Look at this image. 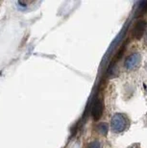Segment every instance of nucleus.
Returning <instances> with one entry per match:
<instances>
[{
  "mask_svg": "<svg viewBox=\"0 0 147 148\" xmlns=\"http://www.w3.org/2000/svg\"><path fill=\"white\" fill-rule=\"evenodd\" d=\"M98 131L100 132V134L106 135L108 132V125L106 123H102L98 126Z\"/></svg>",
  "mask_w": 147,
  "mask_h": 148,
  "instance_id": "nucleus-4",
  "label": "nucleus"
},
{
  "mask_svg": "<svg viewBox=\"0 0 147 148\" xmlns=\"http://www.w3.org/2000/svg\"><path fill=\"white\" fill-rule=\"evenodd\" d=\"M145 28H146V22L145 21H139L134 28L133 36L136 38L137 40H139V38L142 36Z\"/></svg>",
  "mask_w": 147,
  "mask_h": 148,
  "instance_id": "nucleus-3",
  "label": "nucleus"
},
{
  "mask_svg": "<svg viewBox=\"0 0 147 148\" xmlns=\"http://www.w3.org/2000/svg\"><path fill=\"white\" fill-rule=\"evenodd\" d=\"M89 148H101V147H100V143L96 140V141H93V143H90L89 145Z\"/></svg>",
  "mask_w": 147,
  "mask_h": 148,
  "instance_id": "nucleus-5",
  "label": "nucleus"
},
{
  "mask_svg": "<svg viewBox=\"0 0 147 148\" xmlns=\"http://www.w3.org/2000/svg\"><path fill=\"white\" fill-rule=\"evenodd\" d=\"M102 112H103V104H102L101 100L97 99L94 102V104H93L92 108V114L95 120H98L99 118L101 117Z\"/></svg>",
  "mask_w": 147,
  "mask_h": 148,
  "instance_id": "nucleus-2",
  "label": "nucleus"
},
{
  "mask_svg": "<svg viewBox=\"0 0 147 148\" xmlns=\"http://www.w3.org/2000/svg\"><path fill=\"white\" fill-rule=\"evenodd\" d=\"M125 127V118L121 114H116L113 119V129L116 132H121Z\"/></svg>",
  "mask_w": 147,
  "mask_h": 148,
  "instance_id": "nucleus-1",
  "label": "nucleus"
}]
</instances>
